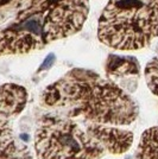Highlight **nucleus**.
Segmentation results:
<instances>
[{"mask_svg": "<svg viewBox=\"0 0 158 159\" xmlns=\"http://www.w3.org/2000/svg\"><path fill=\"white\" fill-rule=\"evenodd\" d=\"M145 80L151 93L158 99V51L145 66Z\"/></svg>", "mask_w": 158, "mask_h": 159, "instance_id": "obj_9", "label": "nucleus"}, {"mask_svg": "<svg viewBox=\"0 0 158 159\" xmlns=\"http://www.w3.org/2000/svg\"><path fill=\"white\" fill-rule=\"evenodd\" d=\"M27 103V92L16 83L0 84V137L13 131L14 119Z\"/></svg>", "mask_w": 158, "mask_h": 159, "instance_id": "obj_5", "label": "nucleus"}, {"mask_svg": "<svg viewBox=\"0 0 158 159\" xmlns=\"http://www.w3.org/2000/svg\"><path fill=\"white\" fill-rule=\"evenodd\" d=\"M134 159H158V126L147 128L142 134Z\"/></svg>", "mask_w": 158, "mask_h": 159, "instance_id": "obj_8", "label": "nucleus"}, {"mask_svg": "<svg viewBox=\"0 0 158 159\" xmlns=\"http://www.w3.org/2000/svg\"><path fill=\"white\" fill-rule=\"evenodd\" d=\"M88 133L102 146L106 153L123 154L131 148L133 144V133L117 126H107L99 124L83 122Z\"/></svg>", "mask_w": 158, "mask_h": 159, "instance_id": "obj_6", "label": "nucleus"}, {"mask_svg": "<svg viewBox=\"0 0 158 159\" xmlns=\"http://www.w3.org/2000/svg\"><path fill=\"white\" fill-rule=\"evenodd\" d=\"M43 105L74 120L107 126H128L138 106L111 80L87 69H72L43 90Z\"/></svg>", "mask_w": 158, "mask_h": 159, "instance_id": "obj_2", "label": "nucleus"}, {"mask_svg": "<svg viewBox=\"0 0 158 159\" xmlns=\"http://www.w3.org/2000/svg\"><path fill=\"white\" fill-rule=\"evenodd\" d=\"M0 159H32V154L12 131L0 137Z\"/></svg>", "mask_w": 158, "mask_h": 159, "instance_id": "obj_7", "label": "nucleus"}, {"mask_svg": "<svg viewBox=\"0 0 158 159\" xmlns=\"http://www.w3.org/2000/svg\"><path fill=\"white\" fill-rule=\"evenodd\" d=\"M98 37L114 50L134 51L158 38V0H108Z\"/></svg>", "mask_w": 158, "mask_h": 159, "instance_id": "obj_3", "label": "nucleus"}, {"mask_svg": "<svg viewBox=\"0 0 158 159\" xmlns=\"http://www.w3.org/2000/svg\"><path fill=\"white\" fill-rule=\"evenodd\" d=\"M37 159H100L106 154L82 122L61 114H46L35 132Z\"/></svg>", "mask_w": 158, "mask_h": 159, "instance_id": "obj_4", "label": "nucleus"}, {"mask_svg": "<svg viewBox=\"0 0 158 159\" xmlns=\"http://www.w3.org/2000/svg\"><path fill=\"white\" fill-rule=\"evenodd\" d=\"M89 0H8L0 5V57L37 51L77 33Z\"/></svg>", "mask_w": 158, "mask_h": 159, "instance_id": "obj_1", "label": "nucleus"}]
</instances>
